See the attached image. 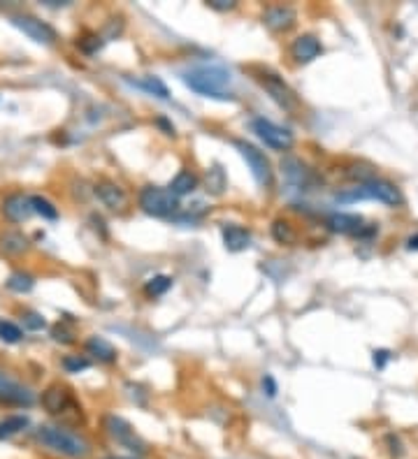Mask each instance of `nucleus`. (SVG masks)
Instances as JSON below:
<instances>
[{
  "label": "nucleus",
  "mask_w": 418,
  "mask_h": 459,
  "mask_svg": "<svg viewBox=\"0 0 418 459\" xmlns=\"http://www.w3.org/2000/svg\"><path fill=\"white\" fill-rule=\"evenodd\" d=\"M184 84L198 96L214 98V100H232L230 93V72L218 65H202L184 75Z\"/></svg>",
  "instance_id": "f257e3e1"
},
{
  "label": "nucleus",
  "mask_w": 418,
  "mask_h": 459,
  "mask_svg": "<svg viewBox=\"0 0 418 459\" xmlns=\"http://www.w3.org/2000/svg\"><path fill=\"white\" fill-rule=\"evenodd\" d=\"M35 436L44 448L54 450L58 455L70 457V459H86L91 452V445L86 438H82L79 434H72V431L63 427H54V424H42Z\"/></svg>",
  "instance_id": "f03ea898"
},
{
  "label": "nucleus",
  "mask_w": 418,
  "mask_h": 459,
  "mask_svg": "<svg viewBox=\"0 0 418 459\" xmlns=\"http://www.w3.org/2000/svg\"><path fill=\"white\" fill-rule=\"evenodd\" d=\"M235 149L240 151V156L244 158V163L249 165L251 174H254L256 183L261 186V188H272V183H275V170H272V165L268 161V156L256 149L254 144L244 142V139H235Z\"/></svg>",
  "instance_id": "7ed1b4c3"
},
{
  "label": "nucleus",
  "mask_w": 418,
  "mask_h": 459,
  "mask_svg": "<svg viewBox=\"0 0 418 459\" xmlns=\"http://www.w3.org/2000/svg\"><path fill=\"white\" fill-rule=\"evenodd\" d=\"M139 207L149 216L168 218L179 209V197L172 195L170 188H158V186H147L139 192Z\"/></svg>",
  "instance_id": "20e7f679"
},
{
  "label": "nucleus",
  "mask_w": 418,
  "mask_h": 459,
  "mask_svg": "<svg viewBox=\"0 0 418 459\" xmlns=\"http://www.w3.org/2000/svg\"><path fill=\"white\" fill-rule=\"evenodd\" d=\"M342 199H379L388 207H400L404 202L400 188L390 181H383V179H372L367 183H360L354 192L342 195Z\"/></svg>",
  "instance_id": "39448f33"
},
{
  "label": "nucleus",
  "mask_w": 418,
  "mask_h": 459,
  "mask_svg": "<svg viewBox=\"0 0 418 459\" xmlns=\"http://www.w3.org/2000/svg\"><path fill=\"white\" fill-rule=\"evenodd\" d=\"M256 82L263 86L265 91H268V96L275 100L281 109L290 111V114H297L300 111V98L295 96V91L290 89V86L284 82L281 77H277L275 72H258Z\"/></svg>",
  "instance_id": "423d86ee"
},
{
  "label": "nucleus",
  "mask_w": 418,
  "mask_h": 459,
  "mask_svg": "<svg viewBox=\"0 0 418 459\" xmlns=\"http://www.w3.org/2000/svg\"><path fill=\"white\" fill-rule=\"evenodd\" d=\"M103 424H105V431H107L119 445H123V448L139 452V455H142L144 448H147L142 438L137 436V431L132 429V424L128 420H123L121 415H105Z\"/></svg>",
  "instance_id": "0eeeda50"
},
{
  "label": "nucleus",
  "mask_w": 418,
  "mask_h": 459,
  "mask_svg": "<svg viewBox=\"0 0 418 459\" xmlns=\"http://www.w3.org/2000/svg\"><path fill=\"white\" fill-rule=\"evenodd\" d=\"M251 128L258 137L263 139L265 144L270 146V149H277V151H288L290 146H293V132L281 128V125L268 121V118H254L251 121Z\"/></svg>",
  "instance_id": "6e6552de"
},
{
  "label": "nucleus",
  "mask_w": 418,
  "mask_h": 459,
  "mask_svg": "<svg viewBox=\"0 0 418 459\" xmlns=\"http://www.w3.org/2000/svg\"><path fill=\"white\" fill-rule=\"evenodd\" d=\"M12 26L21 30L24 35H28L31 39L40 42V44H54V42H56V30L51 28L49 24L40 21V19L31 17V15H17V17H12Z\"/></svg>",
  "instance_id": "1a4fd4ad"
},
{
  "label": "nucleus",
  "mask_w": 418,
  "mask_h": 459,
  "mask_svg": "<svg viewBox=\"0 0 418 459\" xmlns=\"http://www.w3.org/2000/svg\"><path fill=\"white\" fill-rule=\"evenodd\" d=\"M35 402L33 392L24 385H19L17 381H12L5 374H0V404L5 406H31Z\"/></svg>",
  "instance_id": "9d476101"
},
{
  "label": "nucleus",
  "mask_w": 418,
  "mask_h": 459,
  "mask_svg": "<svg viewBox=\"0 0 418 459\" xmlns=\"http://www.w3.org/2000/svg\"><path fill=\"white\" fill-rule=\"evenodd\" d=\"M96 195L110 211H123L128 207V195H125V190L114 181H98Z\"/></svg>",
  "instance_id": "9b49d317"
},
{
  "label": "nucleus",
  "mask_w": 418,
  "mask_h": 459,
  "mask_svg": "<svg viewBox=\"0 0 418 459\" xmlns=\"http://www.w3.org/2000/svg\"><path fill=\"white\" fill-rule=\"evenodd\" d=\"M3 214L10 218L12 223H24L33 216V207H31V197L21 195V192H15V195L5 197L3 202Z\"/></svg>",
  "instance_id": "f8f14e48"
},
{
  "label": "nucleus",
  "mask_w": 418,
  "mask_h": 459,
  "mask_svg": "<svg viewBox=\"0 0 418 459\" xmlns=\"http://www.w3.org/2000/svg\"><path fill=\"white\" fill-rule=\"evenodd\" d=\"M263 21L270 30H288L290 26L295 24V10L288 8V5H275V8H268L263 15Z\"/></svg>",
  "instance_id": "ddd939ff"
},
{
  "label": "nucleus",
  "mask_w": 418,
  "mask_h": 459,
  "mask_svg": "<svg viewBox=\"0 0 418 459\" xmlns=\"http://www.w3.org/2000/svg\"><path fill=\"white\" fill-rule=\"evenodd\" d=\"M72 404V399H70V392L63 388V385H51V388H46L44 390V395H42V406H44V411L46 413H51V415H61V413H65L68 411V406Z\"/></svg>",
  "instance_id": "4468645a"
},
{
  "label": "nucleus",
  "mask_w": 418,
  "mask_h": 459,
  "mask_svg": "<svg viewBox=\"0 0 418 459\" xmlns=\"http://www.w3.org/2000/svg\"><path fill=\"white\" fill-rule=\"evenodd\" d=\"M323 46H321V39L314 37V35H300L290 46V54L297 63H311L314 58L321 56Z\"/></svg>",
  "instance_id": "2eb2a0df"
},
{
  "label": "nucleus",
  "mask_w": 418,
  "mask_h": 459,
  "mask_svg": "<svg viewBox=\"0 0 418 459\" xmlns=\"http://www.w3.org/2000/svg\"><path fill=\"white\" fill-rule=\"evenodd\" d=\"M325 225H328L330 232H340V235H358L360 237V232L365 230L363 218L356 216V214H333V216H328Z\"/></svg>",
  "instance_id": "dca6fc26"
},
{
  "label": "nucleus",
  "mask_w": 418,
  "mask_h": 459,
  "mask_svg": "<svg viewBox=\"0 0 418 459\" xmlns=\"http://www.w3.org/2000/svg\"><path fill=\"white\" fill-rule=\"evenodd\" d=\"M223 244L225 249L237 253V251H244L251 246V232L247 228H242V225H225L223 228Z\"/></svg>",
  "instance_id": "f3484780"
},
{
  "label": "nucleus",
  "mask_w": 418,
  "mask_h": 459,
  "mask_svg": "<svg viewBox=\"0 0 418 459\" xmlns=\"http://www.w3.org/2000/svg\"><path fill=\"white\" fill-rule=\"evenodd\" d=\"M86 352L96 357L98 362H105V364L116 362V348L103 336H91L89 341H86Z\"/></svg>",
  "instance_id": "a211bd4d"
},
{
  "label": "nucleus",
  "mask_w": 418,
  "mask_h": 459,
  "mask_svg": "<svg viewBox=\"0 0 418 459\" xmlns=\"http://www.w3.org/2000/svg\"><path fill=\"white\" fill-rule=\"evenodd\" d=\"M0 251L5 255H21V253L28 251V239H26L24 232L8 230L0 235Z\"/></svg>",
  "instance_id": "6ab92c4d"
},
{
  "label": "nucleus",
  "mask_w": 418,
  "mask_h": 459,
  "mask_svg": "<svg viewBox=\"0 0 418 459\" xmlns=\"http://www.w3.org/2000/svg\"><path fill=\"white\" fill-rule=\"evenodd\" d=\"M195 188H198V177L193 174V172H189V170H182L175 179H172V183H170L172 195H177V197L191 195V192H193Z\"/></svg>",
  "instance_id": "aec40b11"
},
{
  "label": "nucleus",
  "mask_w": 418,
  "mask_h": 459,
  "mask_svg": "<svg viewBox=\"0 0 418 459\" xmlns=\"http://www.w3.org/2000/svg\"><path fill=\"white\" fill-rule=\"evenodd\" d=\"M28 427V417L26 415H8L5 420H0V438H10L24 431Z\"/></svg>",
  "instance_id": "412c9836"
},
{
  "label": "nucleus",
  "mask_w": 418,
  "mask_h": 459,
  "mask_svg": "<svg viewBox=\"0 0 418 459\" xmlns=\"http://www.w3.org/2000/svg\"><path fill=\"white\" fill-rule=\"evenodd\" d=\"M272 237H275L279 244L290 246V244H295L297 232L293 230V225H290L288 221H281V218H279V221L272 223Z\"/></svg>",
  "instance_id": "4be33fe9"
},
{
  "label": "nucleus",
  "mask_w": 418,
  "mask_h": 459,
  "mask_svg": "<svg viewBox=\"0 0 418 459\" xmlns=\"http://www.w3.org/2000/svg\"><path fill=\"white\" fill-rule=\"evenodd\" d=\"M31 207H33V214L42 216L46 221H56L58 218V209L42 195H31Z\"/></svg>",
  "instance_id": "5701e85b"
},
{
  "label": "nucleus",
  "mask_w": 418,
  "mask_h": 459,
  "mask_svg": "<svg viewBox=\"0 0 418 459\" xmlns=\"http://www.w3.org/2000/svg\"><path fill=\"white\" fill-rule=\"evenodd\" d=\"M204 181H207V190L211 195H221L225 190V186H228V179H225V172L214 165V168L207 170V177H204Z\"/></svg>",
  "instance_id": "b1692460"
},
{
  "label": "nucleus",
  "mask_w": 418,
  "mask_h": 459,
  "mask_svg": "<svg viewBox=\"0 0 418 459\" xmlns=\"http://www.w3.org/2000/svg\"><path fill=\"white\" fill-rule=\"evenodd\" d=\"M5 285L12 290V292H19V295H24V292H31L33 285H35V278L31 274H26V271H15V274H10V278L5 281Z\"/></svg>",
  "instance_id": "393cba45"
},
{
  "label": "nucleus",
  "mask_w": 418,
  "mask_h": 459,
  "mask_svg": "<svg viewBox=\"0 0 418 459\" xmlns=\"http://www.w3.org/2000/svg\"><path fill=\"white\" fill-rule=\"evenodd\" d=\"M135 84L139 86V89H144V91L151 93V96H156V98H163V100L170 98L168 86H165L158 77H142V79H137Z\"/></svg>",
  "instance_id": "a878e982"
},
{
  "label": "nucleus",
  "mask_w": 418,
  "mask_h": 459,
  "mask_svg": "<svg viewBox=\"0 0 418 459\" xmlns=\"http://www.w3.org/2000/svg\"><path fill=\"white\" fill-rule=\"evenodd\" d=\"M284 172H286V177L290 179V181H295V183H300V186H307V181L311 179L307 168L300 165L297 161H286V163H284Z\"/></svg>",
  "instance_id": "bb28decb"
},
{
  "label": "nucleus",
  "mask_w": 418,
  "mask_h": 459,
  "mask_svg": "<svg viewBox=\"0 0 418 459\" xmlns=\"http://www.w3.org/2000/svg\"><path fill=\"white\" fill-rule=\"evenodd\" d=\"M170 288H172V276H154L151 281H147V285H144L147 295H151V297L165 295Z\"/></svg>",
  "instance_id": "cd10ccee"
},
{
  "label": "nucleus",
  "mask_w": 418,
  "mask_h": 459,
  "mask_svg": "<svg viewBox=\"0 0 418 459\" xmlns=\"http://www.w3.org/2000/svg\"><path fill=\"white\" fill-rule=\"evenodd\" d=\"M91 367V360L84 355H68L63 357V369L68 371V374H79V371H86Z\"/></svg>",
  "instance_id": "c85d7f7f"
},
{
  "label": "nucleus",
  "mask_w": 418,
  "mask_h": 459,
  "mask_svg": "<svg viewBox=\"0 0 418 459\" xmlns=\"http://www.w3.org/2000/svg\"><path fill=\"white\" fill-rule=\"evenodd\" d=\"M24 336V332L17 327L15 323H8V321H0V339L8 343H19Z\"/></svg>",
  "instance_id": "c756f323"
},
{
  "label": "nucleus",
  "mask_w": 418,
  "mask_h": 459,
  "mask_svg": "<svg viewBox=\"0 0 418 459\" xmlns=\"http://www.w3.org/2000/svg\"><path fill=\"white\" fill-rule=\"evenodd\" d=\"M21 321H24V327H26V330H33V332L42 330L44 325H46L44 318L40 316V314H35V311H28V314H24Z\"/></svg>",
  "instance_id": "7c9ffc66"
},
{
  "label": "nucleus",
  "mask_w": 418,
  "mask_h": 459,
  "mask_svg": "<svg viewBox=\"0 0 418 459\" xmlns=\"http://www.w3.org/2000/svg\"><path fill=\"white\" fill-rule=\"evenodd\" d=\"M51 336H54V341H58V343H72V341H75V332L68 330V327H63L61 323H58L56 327L51 330Z\"/></svg>",
  "instance_id": "2f4dec72"
},
{
  "label": "nucleus",
  "mask_w": 418,
  "mask_h": 459,
  "mask_svg": "<svg viewBox=\"0 0 418 459\" xmlns=\"http://www.w3.org/2000/svg\"><path fill=\"white\" fill-rule=\"evenodd\" d=\"M79 44H82V49L86 51V54H93V51H98L103 46V39L98 35H89V37H84Z\"/></svg>",
  "instance_id": "473e14b6"
},
{
  "label": "nucleus",
  "mask_w": 418,
  "mask_h": 459,
  "mask_svg": "<svg viewBox=\"0 0 418 459\" xmlns=\"http://www.w3.org/2000/svg\"><path fill=\"white\" fill-rule=\"evenodd\" d=\"M235 5H237L235 0H209V8L211 10H221V12L223 10H232Z\"/></svg>",
  "instance_id": "72a5a7b5"
},
{
  "label": "nucleus",
  "mask_w": 418,
  "mask_h": 459,
  "mask_svg": "<svg viewBox=\"0 0 418 459\" xmlns=\"http://www.w3.org/2000/svg\"><path fill=\"white\" fill-rule=\"evenodd\" d=\"M263 390L268 392V397H277V383L272 376H265L263 378Z\"/></svg>",
  "instance_id": "f704fd0d"
},
{
  "label": "nucleus",
  "mask_w": 418,
  "mask_h": 459,
  "mask_svg": "<svg viewBox=\"0 0 418 459\" xmlns=\"http://www.w3.org/2000/svg\"><path fill=\"white\" fill-rule=\"evenodd\" d=\"M386 441L390 443V455H393V457H402V443L397 441V438H395L393 434H390V436L386 438Z\"/></svg>",
  "instance_id": "c9c22d12"
},
{
  "label": "nucleus",
  "mask_w": 418,
  "mask_h": 459,
  "mask_svg": "<svg viewBox=\"0 0 418 459\" xmlns=\"http://www.w3.org/2000/svg\"><path fill=\"white\" fill-rule=\"evenodd\" d=\"M386 360H390V352L388 350H374V364L376 367H383V364H386Z\"/></svg>",
  "instance_id": "e433bc0d"
},
{
  "label": "nucleus",
  "mask_w": 418,
  "mask_h": 459,
  "mask_svg": "<svg viewBox=\"0 0 418 459\" xmlns=\"http://www.w3.org/2000/svg\"><path fill=\"white\" fill-rule=\"evenodd\" d=\"M407 249H409V251H418V235L407 239Z\"/></svg>",
  "instance_id": "4c0bfd02"
},
{
  "label": "nucleus",
  "mask_w": 418,
  "mask_h": 459,
  "mask_svg": "<svg viewBox=\"0 0 418 459\" xmlns=\"http://www.w3.org/2000/svg\"><path fill=\"white\" fill-rule=\"evenodd\" d=\"M107 459H128V457H107Z\"/></svg>",
  "instance_id": "58836bf2"
}]
</instances>
